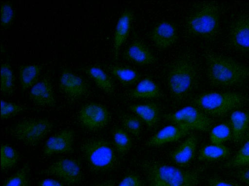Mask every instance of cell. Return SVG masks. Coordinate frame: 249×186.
Returning a JSON list of instances; mask_svg holds the SVG:
<instances>
[{
  "instance_id": "obj_1",
  "label": "cell",
  "mask_w": 249,
  "mask_h": 186,
  "mask_svg": "<svg viewBox=\"0 0 249 186\" xmlns=\"http://www.w3.org/2000/svg\"><path fill=\"white\" fill-rule=\"evenodd\" d=\"M205 59L207 77L213 86L239 85L249 78V67L231 58L209 51Z\"/></svg>"
},
{
  "instance_id": "obj_2",
  "label": "cell",
  "mask_w": 249,
  "mask_h": 186,
  "mask_svg": "<svg viewBox=\"0 0 249 186\" xmlns=\"http://www.w3.org/2000/svg\"><path fill=\"white\" fill-rule=\"evenodd\" d=\"M147 178L153 179L163 186H196L203 169L184 170L153 160L142 163Z\"/></svg>"
},
{
  "instance_id": "obj_3",
  "label": "cell",
  "mask_w": 249,
  "mask_h": 186,
  "mask_svg": "<svg viewBox=\"0 0 249 186\" xmlns=\"http://www.w3.org/2000/svg\"><path fill=\"white\" fill-rule=\"evenodd\" d=\"M197 73L191 60L181 57L173 62L167 75V84L171 96L177 101L184 100L196 84Z\"/></svg>"
},
{
  "instance_id": "obj_4",
  "label": "cell",
  "mask_w": 249,
  "mask_h": 186,
  "mask_svg": "<svg viewBox=\"0 0 249 186\" xmlns=\"http://www.w3.org/2000/svg\"><path fill=\"white\" fill-rule=\"evenodd\" d=\"M246 101L247 97L241 93L210 92L198 95L193 102L207 115L220 117L235 110Z\"/></svg>"
},
{
  "instance_id": "obj_5",
  "label": "cell",
  "mask_w": 249,
  "mask_h": 186,
  "mask_svg": "<svg viewBox=\"0 0 249 186\" xmlns=\"http://www.w3.org/2000/svg\"><path fill=\"white\" fill-rule=\"evenodd\" d=\"M220 10L213 2H206L193 12L186 22L187 31L191 34L213 38L217 34L219 27Z\"/></svg>"
},
{
  "instance_id": "obj_6",
  "label": "cell",
  "mask_w": 249,
  "mask_h": 186,
  "mask_svg": "<svg viewBox=\"0 0 249 186\" xmlns=\"http://www.w3.org/2000/svg\"><path fill=\"white\" fill-rule=\"evenodd\" d=\"M81 148L84 158L94 172L111 170L118 165V158L114 150L105 140L90 139L82 144Z\"/></svg>"
},
{
  "instance_id": "obj_7",
  "label": "cell",
  "mask_w": 249,
  "mask_h": 186,
  "mask_svg": "<svg viewBox=\"0 0 249 186\" xmlns=\"http://www.w3.org/2000/svg\"><path fill=\"white\" fill-rule=\"evenodd\" d=\"M53 123L46 118H30L18 121L9 130L14 139L30 146H37L53 130Z\"/></svg>"
},
{
  "instance_id": "obj_8",
  "label": "cell",
  "mask_w": 249,
  "mask_h": 186,
  "mask_svg": "<svg viewBox=\"0 0 249 186\" xmlns=\"http://www.w3.org/2000/svg\"><path fill=\"white\" fill-rule=\"evenodd\" d=\"M165 119L174 124L190 130L209 131L213 121L206 114L196 106H189L174 112L165 114Z\"/></svg>"
},
{
  "instance_id": "obj_9",
  "label": "cell",
  "mask_w": 249,
  "mask_h": 186,
  "mask_svg": "<svg viewBox=\"0 0 249 186\" xmlns=\"http://www.w3.org/2000/svg\"><path fill=\"white\" fill-rule=\"evenodd\" d=\"M42 173L58 178L69 185L77 184L81 181L82 173L80 163L76 159H60L42 170Z\"/></svg>"
},
{
  "instance_id": "obj_10",
  "label": "cell",
  "mask_w": 249,
  "mask_h": 186,
  "mask_svg": "<svg viewBox=\"0 0 249 186\" xmlns=\"http://www.w3.org/2000/svg\"><path fill=\"white\" fill-rule=\"evenodd\" d=\"M107 108L102 104L89 103L84 105L78 113V120L86 128L96 131L103 128L110 120Z\"/></svg>"
},
{
  "instance_id": "obj_11",
  "label": "cell",
  "mask_w": 249,
  "mask_h": 186,
  "mask_svg": "<svg viewBox=\"0 0 249 186\" xmlns=\"http://www.w3.org/2000/svg\"><path fill=\"white\" fill-rule=\"evenodd\" d=\"M231 45L235 49L249 51V15H243L231 24L229 31Z\"/></svg>"
},
{
  "instance_id": "obj_12",
  "label": "cell",
  "mask_w": 249,
  "mask_h": 186,
  "mask_svg": "<svg viewBox=\"0 0 249 186\" xmlns=\"http://www.w3.org/2000/svg\"><path fill=\"white\" fill-rule=\"evenodd\" d=\"M74 132L70 129H63L49 138L44 146L43 154L46 156L73 152Z\"/></svg>"
},
{
  "instance_id": "obj_13",
  "label": "cell",
  "mask_w": 249,
  "mask_h": 186,
  "mask_svg": "<svg viewBox=\"0 0 249 186\" xmlns=\"http://www.w3.org/2000/svg\"><path fill=\"white\" fill-rule=\"evenodd\" d=\"M59 84L62 93L72 99L81 98L88 90V84L81 77L66 69L60 74Z\"/></svg>"
},
{
  "instance_id": "obj_14",
  "label": "cell",
  "mask_w": 249,
  "mask_h": 186,
  "mask_svg": "<svg viewBox=\"0 0 249 186\" xmlns=\"http://www.w3.org/2000/svg\"><path fill=\"white\" fill-rule=\"evenodd\" d=\"M29 96L32 102L38 106L54 107L56 105L53 85L47 78L37 82L31 88Z\"/></svg>"
},
{
  "instance_id": "obj_15",
  "label": "cell",
  "mask_w": 249,
  "mask_h": 186,
  "mask_svg": "<svg viewBox=\"0 0 249 186\" xmlns=\"http://www.w3.org/2000/svg\"><path fill=\"white\" fill-rule=\"evenodd\" d=\"M150 38L158 48L166 49L176 43L178 39L177 29L168 21L160 22L152 29Z\"/></svg>"
},
{
  "instance_id": "obj_16",
  "label": "cell",
  "mask_w": 249,
  "mask_h": 186,
  "mask_svg": "<svg viewBox=\"0 0 249 186\" xmlns=\"http://www.w3.org/2000/svg\"><path fill=\"white\" fill-rule=\"evenodd\" d=\"M127 61L139 65H147L156 62V57L148 47L142 41H133L123 53Z\"/></svg>"
},
{
  "instance_id": "obj_17",
  "label": "cell",
  "mask_w": 249,
  "mask_h": 186,
  "mask_svg": "<svg viewBox=\"0 0 249 186\" xmlns=\"http://www.w3.org/2000/svg\"><path fill=\"white\" fill-rule=\"evenodd\" d=\"M133 18V12L127 9L124 11L117 20L113 39V51L115 59H117L120 48L129 35Z\"/></svg>"
},
{
  "instance_id": "obj_18",
  "label": "cell",
  "mask_w": 249,
  "mask_h": 186,
  "mask_svg": "<svg viewBox=\"0 0 249 186\" xmlns=\"http://www.w3.org/2000/svg\"><path fill=\"white\" fill-rule=\"evenodd\" d=\"M197 143L196 135H190L171 152V159L178 166L185 167L188 166L195 157Z\"/></svg>"
},
{
  "instance_id": "obj_19",
  "label": "cell",
  "mask_w": 249,
  "mask_h": 186,
  "mask_svg": "<svg viewBox=\"0 0 249 186\" xmlns=\"http://www.w3.org/2000/svg\"><path fill=\"white\" fill-rule=\"evenodd\" d=\"M190 130L176 124L166 126L151 137L146 142L148 146H159L178 141L188 135Z\"/></svg>"
},
{
  "instance_id": "obj_20",
  "label": "cell",
  "mask_w": 249,
  "mask_h": 186,
  "mask_svg": "<svg viewBox=\"0 0 249 186\" xmlns=\"http://www.w3.org/2000/svg\"><path fill=\"white\" fill-rule=\"evenodd\" d=\"M129 109L149 127L154 126L159 120V108L155 103L133 104Z\"/></svg>"
},
{
  "instance_id": "obj_21",
  "label": "cell",
  "mask_w": 249,
  "mask_h": 186,
  "mask_svg": "<svg viewBox=\"0 0 249 186\" xmlns=\"http://www.w3.org/2000/svg\"><path fill=\"white\" fill-rule=\"evenodd\" d=\"M129 97L135 99H151L160 97L161 92L157 84L150 78L140 80L128 93Z\"/></svg>"
},
{
  "instance_id": "obj_22",
  "label": "cell",
  "mask_w": 249,
  "mask_h": 186,
  "mask_svg": "<svg viewBox=\"0 0 249 186\" xmlns=\"http://www.w3.org/2000/svg\"><path fill=\"white\" fill-rule=\"evenodd\" d=\"M232 139L238 143L244 137L249 126V112L239 110L232 111L230 116Z\"/></svg>"
},
{
  "instance_id": "obj_23",
  "label": "cell",
  "mask_w": 249,
  "mask_h": 186,
  "mask_svg": "<svg viewBox=\"0 0 249 186\" xmlns=\"http://www.w3.org/2000/svg\"><path fill=\"white\" fill-rule=\"evenodd\" d=\"M96 85L108 94L114 91V86L110 77L102 68L96 66H89L84 69Z\"/></svg>"
},
{
  "instance_id": "obj_24",
  "label": "cell",
  "mask_w": 249,
  "mask_h": 186,
  "mask_svg": "<svg viewBox=\"0 0 249 186\" xmlns=\"http://www.w3.org/2000/svg\"><path fill=\"white\" fill-rule=\"evenodd\" d=\"M108 69L110 73L124 86L133 85L141 78V76L138 72L128 67L111 65Z\"/></svg>"
},
{
  "instance_id": "obj_25",
  "label": "cell",
  "mask_w": 249,
  "mask_h": 186,
  "mask_svg": "<svg viewBox=\"0 0 249 186\" xmlns=\"http://www.w3.org/2000/svg\"><path fill=\"white\" fill-rule=\"evenodd\" d=\"M41 66L36 64H27L18 69V78L22 90L32 88L36 82L41 72Z\"/></svg>"
},
{
  "instance_id": "obj_26",
  "label": "cell",
  "mask_w": 249,
  "mask_h": 186,
  "mask_svg": "<svg viewBox=\"0 0 249 186\" xmlns=\"http://www.w3.org/2000/svg\"><path fill=\"white\" fill-rule=\"evenodd\" d=\"M230 155V150L223 144L207 145L199 151L198 159L200 161H211L227 157Z\"/></svg>"
},
{
  "instance_id": "obj_27",
  "label": "cell",
  "mask_w": 249,
  "mask_h": 186,
  "mask_svg": "<svg viewBox=\"0 0 249 186\" xmlns=\"http://www.w3.org/2000/svg\"><path fill=\"white\" fill-rule=\"evenodd\" d=\"M15 89V78L11 65L7 62L0 67V90L2 94L10 96Z\"/></svg>"
},
{
  "instance_id": "obj_28",
  "label": "cell",
  "mask_w": 249,
  "mask_h": 186,
  "mask_svg": "<svg viewBox=\"0 0 249 186\" xmlns=\"http://www.w3.org/2000/svg\"><path fill=\"white\" fill-rule=\"evenodd\" d=\"M30 167L27 163L16 172L7 178L2 186H30Z\"/></svg>"
},
{
  "instance_id": "obj_29",
  "label": "cell",
  "mask_w": 249,
  "mask_h": 186,
  "mask_svg": "<svg viewBox=\"0 0 249 186\" xmlns=\"http://www.w3.org/2000/svg\"><path fill=\"white\" fill-rule=\"evenodd\" d=\"M0 154V168L3 171L13 168L19 159L18 151L7 144L1 145Z\"/></svg>"
},
{
  "instance_id": "obj_30",
  "label": "cell",
  "mask_w": 249,
  "mask_h": 186,
  "mask_svg": "<svg viewBox=\"0 0 249 186\" xmlns=\"http://www.w3.org/2000/svg\"><path fill=\"white\" fill-rule=\"evenodd\" d=\"M113 139L117 151L121 155L127 154L132 147V140L124 129L116 128L113 131Z\"/></svg>"
},
{
  "instance_id": "obj_31",
  "label": "cell",
  "mask_w": 249,
  "mask_h": 186,
  "mask_svg": "<svg viewBox=\"0 0 249 186\" xmlns=\"http://www.w3.org/2000/svg\"><path fill=\"white\" fill-rule=\"evenodd\" d=\"M249 165V133L244 143L235 155L225 165L227 168H235Z\"/></svg>"
},
{
  "instance_id": "obj_32",
  "label": "cell",
  "mask_w": 249,
  "mask_h": 186,
  "mask_svg": "<svg viewBox=\"0 0 249 186\" xmlns=\"http://www.w3.org/2000/svg\"><path fill=\"white\" fill-rule=\"evenodd\" d=\"M232 138L231 127L226 123L220 124L214 126L210 133L212 143L223 144Z\"/></svg>"
},
{
  "instance_id": "obj_33",
  "label": "cell",
  "mask_w": 249,
  "mask_h": 186,
  "mask_svg": "<svg viewBox=\"0 0 249 186\" xmlns=\"http://www.w3.org/2000/svg\"><path fill=\"white\" fill-rule=\"evenodd\" d=\"M121 122L125 130L135 137H139L142 129V121L135 115L126 114L122 117Z\"/></svg>"
},
{
  "instance_id": "obj_34",
  "label": "cell",
  "mask_w": 249,
  "mask_h": 186,
  "mask_svg": "<svg viewBox=\"0 0 249 186\" xmlns=\"http://www.w3.org/2000/svg\"><path fill=\"white\" fill-rule=\"evenodd\" d=\"M15 17V11L10 1H2L0 4V22L2 28H8Z\"/></svg>"
},
{
  "instance_id": "obj_35",
  "label": "cell",
  "mask_w": 249,
  "mask_h": 186,
  "mask_svg": "<svg viewBox=\"0 0 249 186\" xmlns=\"http://www.w3.org/2000/svg\"><path fill=\"white\" fill-rule=\"evenodd\" d=\"M24 109V107L21 105L1 100V118L2 120L9 118L23 111Z\"/></svg>"
},
{
  "instance_id": "obj_36",
  "label": "cell",
  "mask_w": 249,
  "mask_h": 186,
  "mask_svg": "<svg viewBox=\"0 0 249 186\" xmlns=\"http://www.w3.org/2000/svg\"><path fill=\"white\" fill-rule=\"evenodd\" d=\"M118 186H144L141 178L135 174H129L124 176Z\"/></svg>"
},
{
  "instance_id": "obj_37",
  "label": "cell",
  "mask_w": 249,
  "mask_h": 186,
  "mask_svg": "<svg viewBox=\"0 0 249 186\" xmlns=\"http://www.w3.org/2000/svg\"><path fill=\"white\" fill-rule=\"evenodd\" d=\"M209 186H239L236 183L217 176H211L208 179Z\"/></svg>"
},
{
  "instance_id": "obj_38",
  "label": "cell",
  "mask_w": 249,
  "mask_h": 186,
  "mask_svg": "<svg viewBox=\"0 0 249 186\" xmlns=\"http://www.w3.org/2000/svg\"><path fill=\"white\" fill-rule=\"evenodd\" d=\"M234 175L239 181L249 186V166L234 172Z\"/></svg>"
},
{
  "instance_id": "obj_39",
  "label": "cell",
  "mask_w": 249,
  "mask_h": 186,
  "mask_svg": "<svg viewBox=\"0 0 249 186\" xmlns=\"http://www.w3.org/2000/svg\"><path fill=\"white\" fill-rule=\"evenodd\" d=\"M38 186H65L61 182L52 179H46L40 181Z\"/></svg>"
},
{
  "instance_id": "obj_40",
  "label": "cell",
  "mask_w": 249,
  "mask_h": 186,
  "mask_svg": "<svg viewBox=\"0 0 249 186\" xmlns=\"http://www.w3.org/2000/svg\"><path fill=\"white\" fill-rule=\"evenodd\" d=\"M93 186H114V182L112 180H107L102 181Z\"/></svg>"
},
{
  "instance_id": "obj_41",
  "label": "cell",
  "mask_w": 249,
  "mask_h": 186,
  "mask_svg": "<svg viewBox=\"0 0 249 186\" xmlns=\"http://www.w3.org/2000/svg\"><path fill=\"white\" fill-rule=\"evenodd\" d=\"M148 183H149V186H163L160 183H158V182L151 179L148 178Z\"/></svg>"
}]
</instances>
